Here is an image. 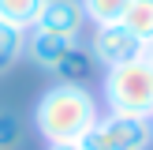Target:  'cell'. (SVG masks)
I'll return each mask as SVG.
<instances>
[{
    "instance_id": "1",
    "label": "cell",
    "mask_w": 153,
    "mask_h": 150,
    "mask_svg": "<svg viewBox=\"0 0 153 150\" xmlns=\"http://www.w3.org/2000/svg\"><path fill=\"white\" fill-rule=\"evenodd\" d=\"M101 120V105L82 82H52L34 105V128L45 142H82Z\"/></svg>"
},
{
    "instance_id": "2",
    "label": "cell",
    "mask_w": 153,
    "mask_h": 150,
    "mask_svg": "<svg viewBox=\"0 0 153 150\" xmlns=\"http://www.w3.org/2000/svg\"><path fill=\"white\" fill-rule=\"evenodd\" d=\"M105 109L120 116H153V60L134 56L127 64L105 68L101 79Z\"/></svg>"
},
{
    "instance_id": "3",
    "label": "cell",
    "mask_w": 153,
    "mask_h": 150,
    "mask_svg": "<svg viewBox=\"0 0 153 150\" xmlns=\"http://www.w3.org/2000/svg\"><path fill=\"white\" fill-rule=\"evenodd\" d=\"M79 146L82 150H149L153 146V128H149L146 116L105 112Z\"/></svg>"
},
{
    "instance_id": "4",
    "label": "cell",
    "mask_w": 153,
    "mask_h": 150,
    "mask_svg": "<svg viewBox=\"0 0 153 150\" xmlns=\"http://www.w3.org/2000/svg\"><path fill=\"white\" fill-rule=\"evenodd\" d=\"M86 49H90V56H94L97 68H116V64H127V60L142 56V41L123 26V22H105V26H94Z\"/></svg>"
},
{
    "instance_id": "5",
    "label": "cell",
    "mask_w": 153,
    "mask_h": 150,
    "mask_svg": "<svg viewBox=\"0 0 153 150\" xmlns=\"http://www.w3.org/2000/svg\"><path fill=\"white\" fill-rule=\"evenodd\" d=\"M34 26L52 30L60 38H75L79 41L82 30H86V11H82V0H45L41 15H37Z\"/></svg>"
},
{
    "instance_id": "6",
    "label": "cell",
    "mask_w": 153,
    "mask_h": 150,
    "mask_svg": "<svg viewBox=\"0 0 153 150\" xmlns=\"http://www.w3.org/2000/svg\"><path fill=\"white\" fill-rule=\"evenodd\" d=\"M71 45H75V38H60V34H52V30L30 26L26 30V52H22V56H30L41 71H52V68L71 52Z\"/></svg>"
},
{
    "instance_id": "7",
    "label": "cell",
    "mask_w": 153,
    "mask_h": 150,
    "mask_svg": "<svg viewBox=\"0 0 153 150\" xmlns=\"http://www.w3.org/2000/svg\"><path fill=\"white\" fill-rule=\"evenodd\" d=\"M94 68H97V64H94V56H90V49L75 41L71 52H67V56L60 60L52 71L60 75V82H82V79H90V75H94Z\"/></svg>"
},
{
    "instance_id": "8",
    "label": "cell",
    "mask_w": 153,
    "mask_h": 150,
    "mask_svg": "<svg viewBox=\"0 0 153 150\" xmlns=\"http://www.w3.org/2000/svg\"><path fill=\"white\" fill-rule=\"evenodd\" d=\"M22 52H26V30H19V26L0 19V75L11 71L22 60Z\"/></svg>"
},
{
    "instance_id": "9",
    "label": "cell",
    "mask_w": 153,
    "mask_h": 150,
    "mask_svg": "<svg viewBox=\"0 0 153 150\" xmlns=\"http://www.w3.org/2000/svg\"><path fill=\"white\" fill-rule=\"evenodd\" d=\"M120 22H123V26L131 30L142 45H146L149 38H153V0H131Z\"/></svg>"
},
{
    "instance_id": "10",
    "label": "cell",
    "mask_w": 153,
    "mask_h": 150,
    "mask_svg": "<svg viewBox=\"0 0 153 150\" xmlns=\"http://www.w3.org/2000/svg\"><path fill=\"white\" fill-rule=\"evenodd\" d=\"M41 8H45V0H0V19L19 30H30L41 15Z\"/></svg>"
},
{
    "instance_id": "11",
    "label": "cell",
    "mask_w": 153,
    "mask_h": 150,
    "mask_svg": "<svg viewBox=\"0 0 153 150\" xmlns=\"http://www.w3.org/2000/svg\"><path fill=\"white\" fill-rule=\"evenodd\" d=\"M131 0H82V11H86V22L94 26H105V22H120Z\"/></svg>"
},
{
    "instance_id": "12",
    "label": "cell",
    "mask_w": 153,
    "mask_h": 150,
    "mask_svg": "<svg viewBox=\"0 0 153 150\" xmlns=\"http://www.w3.org/2000/svg\"><path fill=\"white\" fill-rule=\"evenodd\" d=\"M22 139H26V124H22V116L0 109V150H19Z\"/></svg>"
},
{
    "instance_id": "13",
    "label": "cell",
    "mask_w": 153,
    "mask_h": 150,
    "mask_svg": "<svg viewBox=\"0 0 153 150\" xmlns=\"http://www.w3.org/2000/svg\"><path fill=\"white\" fill-rule=\"evenodd\" d=\"M49 150H82L79 142H49Z\"/></svg>"
},
{
    "instance_id": "14",
    "label": "cell",
    "mask_w": 153,
    "mask_h": 150,
    "mask_svg": "<svg viewBox=\"0 0 153 150\" xmlns=\"http://www.w3.org/2000/svg\"><path fill=\"white\" fill-rule=\"evenodd\" d=\"M142 56H146V60H153V38H149L146 45H142Z\"/></svg>"
},
{
    "instance_id": "15",
    "label": "cell",
    "mask_w": 153,
    "mask_h": 150,
    "mask_svg": "<svg viewBox=\"0 0 153 150\" xmlns=\"http://www.w3.org/2000/svg\"><path fill=\"white\" fill-rule=\"evenodd\" d=\"M149 128H153V116H149Z\"/></svg>"
}]
</instances>
